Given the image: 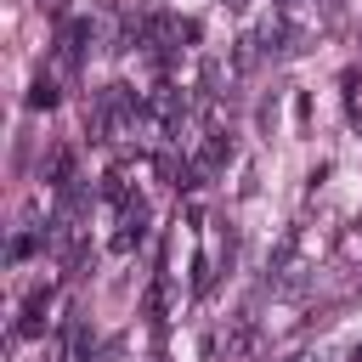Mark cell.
<instances>
[{
  "mask_svg": "<svg viewBox=\"0 0 362 362\" xmlns=\"http://www.w3.org/2000/svg\"><path fill=\"white\" fill-rule=\"evenodd\" d=\"M28 102H34V107H51V102H57V90H51V79H40V85H34V96H28Z\"/></svg>",
  "mask_w": 362,
  "mask_h": 362,
  "instance_id": "obj_1",
  "label": "cell"
}]
</instances>
